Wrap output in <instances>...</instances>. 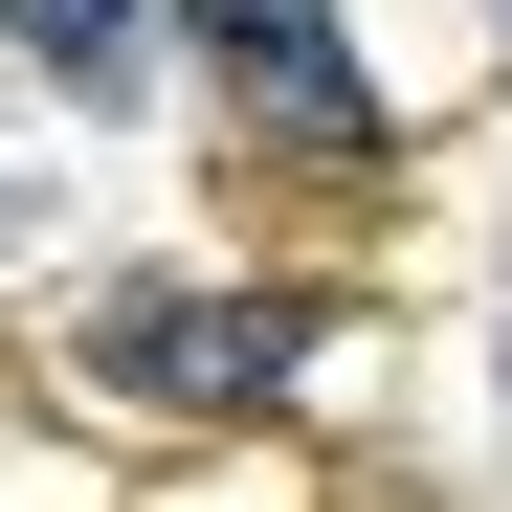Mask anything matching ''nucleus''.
I'll use <instances>...</instances> for the list:
<instances>
[{
	"mask_svg": "<svg viewBox=\"0 0 512 512\" xmlns=\"http://www.w3.org/2000/svg\"><path fill=\"white\" fill-rule=\"evenodd\" d=\"M201 45L245 67V112H268L290 156H357L379 90H357V45H334V0H201Z\"/></svg>",
	"mask_w": 512,
	"mask_h": 512,
	"instance_id": "f03ea898",
	"label": "nucleus"
},
{
	"mask_svg": "<svg viewBox=\"0 0 512 512\" xmlns=\"http://www.w3.org/2000/svg\"><path fill=\"white\" fill-rule=\"evenodd\" d=\"M0 23H23L90 112H134V90H156V45H179V0H0Z\"/></svg>",
	"mask_w": 512,
	"mask_h": 512,
	"instance_id": "7ed1b4c3",
	"label": "nucleus"
},
{
	"mask_svg": "<svg viewBox=\"0 0 512 512\" xmlns=\"http://www.w3.org/2000/svg\"><path fill=\"white\" fill-rule=\"evenodd\" d=\"M312 357V312L290 290H201V268H156L112 334H90V379H134V401H268Z\"/></svg>",
	"mask_w": 512,
	"mask_h": 512,
	"instance_id": "f257e3e1",
	"label": "nucleus"
}]
</instances>
